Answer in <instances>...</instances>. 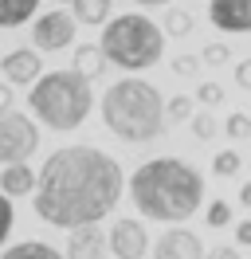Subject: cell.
Masks as SVG:
<instances>
[{
    "label": "cell",
    "mask_w": 251,
    "mask_h": 259,
    "mask_svg": "<svg viewBox=\"0 0 251 259\" xmlns=\"http://www.w3.org/2000/svg\"><path fill=\"white\" fill-rule=\"evenodd\" d=\"M235 243H251V220H243L235 228Z\"/></svg>",
    "instance_id": "30"
},
{
    "label": "cell",
    "mask_w": 251,
    "mask_h": 259,
    "mask_svg": "<svg viewBox=\"0 0 251 259\" xmlns=\"http://www.w3.org/2000/svg\"><path fill=\"white\" fill-rule=\"evenodd\" d=\"M208 20L220 32H251V0H208Z\"/></svg>",
    "instance_id": "11"
},
{
    "label": "cell",
    "mask_w": 251,
    "mask_h": 259,
    "mask_svg": "<svg viewBox=\"0 0 251 259\" xmlns=\"http://www.w3.org/2000/svg\"><path fill=\"white\" fill-rule=\"evenodd\" d=\"M110 255V240L98 224L75 228L71 240H67V259H106Z\"/></svg>",
    "instance_id": "12"
},
{
    "label": "cell",
    "mask_w": 251,
    "mask_h": 259,
    "mask_svg": "<svg viewBox=\"0 0 251 259\" xmlns=\"http://www.w3.org/2000/svg\"><path fill=\"white\" fill-rule=\"evenodd\" d=\"M200 67H204V63H200V55H177V59H173V75H181V79H192Z\"/></svg>",
    "instance_id": "23"
},
{
    "label": "cell",
    "mask_w": 251,
    "mask_h": 259,
    "mask_svg": "<svg viewBox=\"0 0 251 259\" xmlns=\"http://www.w3.org/2000/svg\"><path fill=\"white\" fill-rule=\"evenodd\" d=\"M239 204H243V208H251V181H243V185H239Z\"/></svg>",
    "instance_id": "31"
},
{
    "label": "cell",
    "mask_w": 251,
    "mask_h": 259,
    "mask_svg": "<svg viewBox=\"0 0 251 259\" xmlns=\"http://www.w3.org/2000/svg\"><path fill=\"white\" fill-rule=\"evenodd\" d=\"M0 259H63V251L44 240H20L8 251H0Z\"/></svg>",
    "instance_id": "15"
},
{
    "label": "cell",
    "mask_w": 251,
    "mask_h": 259,
    "mask_svg": "<svg viewBox=\"0 0 251 259\" xmlns=\"http://www.w3.org/2000/svg\"><path fill=\"white\" fill-rule=\"evenodd\" d=\"M130 200L138 204L141 216L149 220H165V224H181L204 200V177L196 165L181 161V157H153L141 161L130 177Z\"/></svg>",
    "instance_id": "2"
},
{
    "label": "cell",
    "mask_w": 251,
    "mask_h": 259,
    "mask_svg": "<svg viewBox=\"0 0 251 259\" xmlns=\"http://www.w3.org/2000/svg\"><path fill=\"white\" fill-rule=\"evenodd\" d=\"M208 224L212 228H228L232 224V204H228V200H212V204H208Z\"/></svg>",
    "instance_id": "21"
},
{
    "label": "cell",
    "mask_w": 251,
    "mask_h": 259,
    "mask_svg": "<svg viewBox=\"0 0 251 259\" xmlns=\"http://www.w3.org/2000/svg\"><path fill=\"white\" fill-rule=\"evenodd\" d=\"M75 16L71 12H63V8H51V12H44V16H35V24H31V44H35V51H63L75 44Z\"/></svg>",
    "instance_id": "7"
},
{
    "label": "cell",
    "mask_w": 251,
    "mask_h": 259,
    "mask_svg": "<svg viewBox=\"0 0 251 259\" xmlns=\"http://www.w3.org/2000/svg\"><path fill=\"white\" fill-rule=\"evenodd\" d=\"M208 247L204 240L192 232V228H169L157 236V247H153V259H204Z\"/></svg>",
    "instance_id": "8"
},
{
    "label": "cell",
    "mask_w": 251,
    "mask_h": 259,
    "mask_svg": "<svg viewBox=\"0 0 251 259\" xmlns=\"http://www.w3.org/2000/svg\"><path fill=\"white\" fill-rule=\"evenodd\" d=\"M98 48L106 55V63L122 67V71H145L165 55V28H157L141 12H126L106 24Z\"/></svg>",
    "instance_id": "5"
},
{
    "label": "cell",
    "mask_w": 251,
    "mask_h": 259,
    "mask_svg": "<svg viewBox=\"0 0 251 259\" xmlns=\"http://www.w3.org/2000/svg\"><path fill=\"white\" fill-rule=\"evenodd\" d=\"M235 82H239L243 91H251V59L247 63H235Z\"/></svg>",
    "instance_id": "29"
},
{
    "label": "cell",
    "mask_w": 251,
    "mask_h": 259,
    "mask_svg": "<svg viewBox=\"0 0 251 259\" xmlns=\"http://www.w3.org/2000/svg\"><path fill=\"white\" fill-rule=\"evenodd\" d=\"M165 114H169L173 122H185V118H192V98L188 95H177V98H169V102H165Z\"/></svg>",
    "instance_id": "20"
},
{
    "label": "cell",
    "mask_w": 251,
    "mask_h": 259,
    "mask_svg": "<svg viewBox=\"0 0 251 259\" xmlns=\"http://www.w3.org/2000/svg\"><path fill=\"white\" fill-rule=\"evenodd\" d=\"M8 102H12V87L4 82V87H0V110H8Z\"/></svg>",
    "instance_id": "32"
},
{
    "label": "cell",
    "mask_w": 251,
    "mask_h": 259,
    "mask_svg": "<svg viewBox=\"0 0 251 259\" xmlns=\"http://www.w3.org/2000/svg\"><path fill=\"white\" fill-rule=\"evenodd\" d=\"M75 24H110V0H71Z\"/></svg>",
    "instance_id": "17"
},
{
    "label": "cell",
    "mask_w": 251,
    "mask_h": 259,
    "mask_svg": "<svg viewBox=\"0 0 251 259\" xmlns=\"http://www.w3.org/2000/svg\"><path fill=\"white\" fill-rule=\"evenodd\" d=\"M196 98H200L204 106H216V102H224V87H220V82H200Z\"/></svg>",
    "instance_id": "27"
},
{
    "label": "cell",
    "mask_w": 251,
    "mask_h": 259,
    "mask_svg": "<svg viewBox=\"0 0 251 259\" xmlns=\"http://www.w3.org/2000/svg\"><path fill=\"white\" fill-rule=\"evenodd\" d=\"M39 149V126L20 110H0V165H24Z\"/></svg>",
    "instance_id": "6"
},
{
    "label": "cell",
    "mask_w": 251,
    "mask_h": 259,
    "mask_svg": "<svg viewBox=\"0 0 251 259\" xmlns=\"http://www.w3.org/2000/svg\"><path fill=\"white\" fill-rule=\"evenodd\" d=\"M239 169H243V157H239L235 149H220L216 157H212V173H216V177H235Z\"/></svg>",
    "instance_id": "19"
},
{
    "label": "cell",
    "mask_w": 251,
    "mask_h": 259,
    "mask_svg": "<svg viewBox=\"0 0 251 259\" xmlns=\"http://www.w3.org/2000/svg\"><path fill=\"white\" fill-rule=\"evenodd\" d=\"M75 71L87 82L98 79V75L106 71V55H102V48H94V44H78V48H75Z\"/></svg>",
    "instance_id": "14"
},
{
    "label": "cell",
    "mask_w": 251,
    "mask_h": 259,
    "mask_svg": "<svg viewBox=\"0 0 251 259\" xmlns=\"http://www.w3.org/2000/svg\"><path fill=\"white\" fill-rule=\"evenodd\" d=\"M102 122L118 142H130V146L153 142L157 134H165V98L153 82L126 75L110 82L102 95Z\"/></svg>",
    "instance_id": "3"
},
{
    "label": "cell",
    "mask_w": 251,
    "mask_h": 259,
    "mask_svg": "<svg viewBox=\"0 0 251 259\" xmlns=\"http://www.w3.org/2000/svg\"><path fill=\"white\" fill-rule=\"evenodd\" d=\"M204 259H243V255H239V247H232V243H220V247H212Z\"/></svg>",
    "instance_id": "28"
},
{
    "label": "cell",
    "mask_w": 251,
    "mask_h": 259,
    "mask_svg": "<svg viewBox=\"0 0 251 259\" xmlns=\"http://www.w3.org/2000/svg\"><path fill=\"white\" fill-rule=\"evenodd\" d=\"M12 224H16V212H12V200L0 193V243L12 236Z\"/></svg>",
    "instance_id": "24"
},
{
    "label": "cell",
    "mask_w": 251,
    "mask_h": 259,
    "mask_svg": "<svg viewBox=\"0 0 251 259\" xmlns=\"http://www.w3.org/2000/svg\"><path fill=\"white\" fill-rule=\"evenodd\" d=\"M106 240H110V255L118 259H141L149 251V232L141 220H114Z\"/></svg>",
    "instance_id": "9"
},
{
    "label": "cell",
    "mask_w": 251,
    "mask_h": 259,
    "mask_svg": "<svg viewBox=\"0 0 251 259\" xmlns=\"http://www.w3.org/2000/svg\"><path fill=\"white\" fill-rule=\"evenodd\" d=\"M35 185H39V177L31 173V165H8V169L0 173V193L8 196V200H12V196H28Z\"/></svg>",
    "instance_id": "13"
},
{
    "label": "cell",
    "mask_w": 251,
    "mask_h": 259,
    "mask_svg": "<svg viewBox=\"0 0 251 259\" xmlns=\"http://www.w3.org/2000/svg\"><path fill=\"white\" fill-rule=\"evenodd\" d=\"M232 59V48L228 44H208V48L200 51V63H208V67H220V63H228Z\"/></svg>",
    "instance_id": "22"
},
{
    "label": "cell",
    "mask_w": 251,
    "mask_h": 259,
    "mask_svg": "<svg viewBox=\"0 0 251 259\" xmlns=\"http://www.w3.org/2000/svg\"><path fill=\"white\" fill-rule=\"evenodd\" d=\"M134 4H145V8H149V4H169V0H134Z\"/></svg>",
    "instance_id": "33"
},
{
    "label": "cell",
    "mask_w": 251,
    "mask_h": 259,
    "mask_svg": "<svg viewBox=\"0 0 251 259\" xmlns=\"http://www.w3.org/2000/svg\"><path fill=\"white\" fill-rule=\"evenodd\" d=\"M224 130H228V138H235V142H239V138H247V134H251V118L235 110L232 118H228V126H224Z\"/></svg>",
    "instance_id": "26"
},
{
    "label": "cell",
    "mask_w": 251,
    "mask_h": 259,
    "mask_svg": "<svg viewBox=\"0 0 251 259\" xmlns=\"http://www.w3.org/2000/svg\"><path fill=\"white\" fill-rule=\"evenodd\" d=\"M196 28V16L185 12V8H169L165 12V35H188Z\"/></svg>",
    "instance_id": "18"
},
{
    "label": "cell",
    "mask_w": 251,
    "mask_h": 259,
    "mask_svg": "<svg viewBox=\"0 0 251 259\" xmlns=\"http://www.w3.org/2000/svg\"><path fill=\"white\" fill-rule=\"evenodd\" d=\"M122 196V169L98 146H63L39 169L35 212L55 228H87L114 212Z\"/></svg>",
    "instance_id": "1"
},
{
    "label": "cell",
    "mask_w": 251,
    "mask_h": 259,
    "mask_svg": "<svg viewBox=\"0 0 251 259\" xmlns=\"http://www.w3.org/2000/svg\"><path fill=\"white\" fill-rule=\"evenodd\" d=\"M39 8V0H0V28H20L28 24Z\"/></svg>",
    "instance_id": "16"
},
{
    "label": "cell",
    "mask_w": 251,
    "mask_h": 259,
    "mask_svg": "<svg viewBox=\"0 0 251 259\" xmlns=\"http://www.w3.org/2000/svg\"><path fill=\"white\" fill-rule=\"evenodd\" d=\"M28 102H31V114L47 130H75L91 114L94 95H91V82L78 71H47L31 87Z\"/></svg>",
    "instance_id": "4"
},
{
    "label": "cell",
    "mask_w": 251,
    "mask_h": 259,
    "mask_svg": "<svg viewBox=\"0 0 251 259\" xmlns=\"http://www.w3.org/2000/svg\"><path fill=\"white\" fill-rule=\"evenodd\" d=\"M4 79L12 87H35L39 75H44V63H39V51L35 48H16L4 55Z\"/></svg>",
    "instance_id": "10"
},
{
    "label": "cell",
    "mask_w": 251,
    "mask_h": 259,
    "mask_svg": "<svg viewBox=\"0 0 251 259\" xmlns=\"http://www.w3.org/2000/svg\"><path fill=\"white\" fill-rule=\"evenodd\" d=\"M192 134H196L200 142L216 138V118H212V114H192Z\"/></svg>",
    "instance_id": "25"
}]
</instances>
